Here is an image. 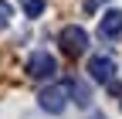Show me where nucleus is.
Returning a JSON list of instances; mask_svg holds the SVG:
<instances>
[{
  "label": "nucleus",
  "instance_id": "nucleus-1",
  "mask_svg": "<svg viewBox=\"0 0 122 119\" xmlns=\"http://www.w3.org/2000/svg\"><path fill=\"white\" fill-rule=\"evenodd\" d=\"M58 41H61V51L71 54V58H78V54L88 51V31H85V27H78V24H68L65 31L58 34Z\"/></svg>",
  "mask_w": 122,
  "mask_h": 119
},
{
  "label": "nucleus",
  "instance_id": "nucleus-2",
  "mask_svg": "<svg viewBox=\"0 0 122 119\" xmlns=\"http://www.w3.org/2000/svg\"><path fill=\"white\" fill-rule=\"evenodd\" d=\"M24 71L30 78H37V82H44V78H54V71H58V61L48 54V51H34L24 61Z\"/></svg>",
  "mask_w": 122,
  "mask_h": 119
},
{
  "label": "nucleus",
  "instance_id": "nucleus-3",
  "mask_svg": "<svg viewBox=\"0 0 122 119\" xmlns=\"http://www.w3.org/2000/svg\"><path fill=\"white\" fill-rule=\"evenodd\" d=\"M37 102H41V109H44V112L58 116V112H65V106H68V88H65V85H51V88H41Z\"/></svg>",
  "mask_w": 122,
  "mask_h": 119
},
{
  "label": "nucleus",
  "instance_id": "nucleus-4",
  "mask_svg": "<svg viewBox=\"0 0 122 119\" xmlns=\"http://www.w3.org/2000/svg\"><path fill=\"white\" fill-rule=\"evenodd\" d=\"M88 71H92L95 82H112L115 78V61L109 54H92L88 58Z\"/></svg>",
  "mask_w": 122,
  "mask_h": 119
},
{
  "label": "nucleus",
  "instance_id": "nucleus-5",
  "mask_svg": "<svg viewBox=\"0 0 122 119\" xmlns=\"http://www.w3.org/2000/svg\"><path fill=\"white\" fill-rule=\"evenodd\" d=\"M122 34V10H105L102 21H98V38L102 41H112Z\"/></svg>",
  "mask_w": 122,
  "mask_h": 119
},
{
  "label": "nucleus",
  "instance_id": "nucleus-6",
  "mask_svg": "<svg viewBox=\"0 0 122 119\" xmlns=\"http://www.w3.org/2000/svg\"><path fill=\"white\" fill-rule=\"evenodd\" d=\"M71 95H75V102H78L81 109H88V106H92V92H88V85H85V82H78V78L71 82Z\"/></svg>",
  "mask_w": 122,
  "mask_h": 119
},
{
  "label": "nucleus",
  "instance_id": "nucleus-7",
  "mask_svg": "<svg viewBox=\"0 0 122 119\" xmlns=\"http://www.w3.org/2000/svg\"><path fill=\"white\" fill-rule=\"evenodd\" d=\"M44 7H48V0H20V10L27 14V17H41Z\"/></svg>",
  "mask_w": 122,
  "mask_h": 119
},
{
  "label": "nucleus",
  "instance_id": "nucleus-8",
  "mask_svg": "<svg viewBox=\"0 0 122 119\" xmlns=\"http://www.w3.org/2000/svg\"><path fill=\"white\" fill-rule=\"evenodd\" d=\"M7 24H10V7L4 4V0H0V31H4Z\"/></svg>",
  "mask_w": 122,
  "mask_h": 119
},
{
  "label": "nucleus",
  "instance_id": "nucleus-9",
  "mask_svg": "<svg viewBox=\"0 0 122 119\" xmlns=\"http://www.w3.org/2000/svg\"><path fill=\"white\" fill-rule=\"evenodd\" d=\"M102 4H105V0H85V10H98Z\"/></svg>",
  "mask_w": 122,
  "mask_h": 119
}]
</instances>
